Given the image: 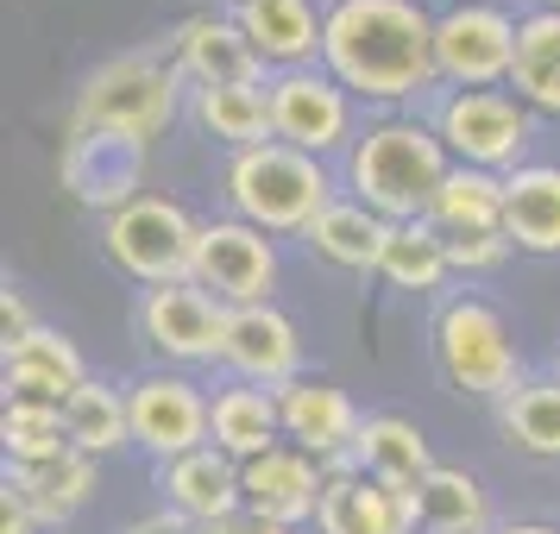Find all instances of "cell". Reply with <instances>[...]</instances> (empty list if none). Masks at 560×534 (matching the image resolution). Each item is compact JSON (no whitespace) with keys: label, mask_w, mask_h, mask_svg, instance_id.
<instances>
[{"label":"cell","mask_w":560,"mask_h":534,"mask_svg":"<svg viewBox=\"0 0 560 534\" xmlns=\"http://www.w3.org/2000/svg\"><path fill=\"white\" fill-rule=\"evenodd\" d=\"M434 132L472 170H523L529 152V114L498 88H459L454 102H441Z\"/></svg>","instance_id":"cell-7"},{"label":"cell","mask_w":560,"mask_h":534,"mask_svg":"<svg viewBox=\"0 0 560 534\" xmlns=\"http://www.w3.org/2000/svg\"><path fill=\"white\" fill-rule=\"evenodd\" d=\"M177 114V76L158 70L145 57H127L102 76H89L82 88V107H77V127H95V132H127V139H152L158 127H171Z\"/></svg>","instance_id":"cell-6"},{"label":"cell","mask_w":560,"mask_h":534,"mask_svg":"<svg viewBox=\"0 0 560 534\" xmlns=\"http://www.w3.org/2000/svg\"><path fill=\"white\" fill-rule=\"evenodd\" d=\"M0 440H7L13 465H38V459L70 453V422H63V403H20V396H7Z\"/></svg>","instance_id":"cell-33"},{"label":"cell","mask_w":560,"mask_h":534,"mask_svg":"<svg viewBox=\"0 0 560 534\" xmlns=\"http://www.w3.org/2000/svg\"><path fill=\"white\" fill-rule=\"evenodd\" d=\"M139 170H145V145L127 139V132H95V127H77L70 145H63V182L77 189V202L89 207H107L120 214L127 202H139Z\"/></svg>","instance_id":"cell-13"},{"label":"cell","mask_w":560,"mask_h":534,"mask_svg":"<svg viewBox=\"0 0 560 534\" xmlns=\"http://www.w3.org/2000/svg\"><path fill=\"white\" fill-rule=\"evenodd\" d=\"M322 534H416V497L397 490V484H378L365 472H334L328 490H322V515H315Z\"/></svg>","instance_id":"cell-16"},{"label":"cell","mask_w":560,"mask_h":534,"mask_svg":"<svg viewBox=\"0 0 560 534\" xmlns=\"http://www.w3.org/2000/svg\"><path fill=\"white\" fill-rule=\"evenodd\" d=\"M214 534H290V529L271 522V515H258V509H233L228 522H214Z\"/></svg>","instance_id":"cell-36"},{"label":"cell","mask_w":560,"mask_h":534,"mask_svg":"<svg viewBox=\"0 0 560 534\" xmlns=\"http://www.w3.org/2000/svg\"><path fill=\"white\" fill-rule=\"evenodd\" d=\"M63 422H70V447L77 453H114V447H127L132 440V415H127V396L120 390H107V383H82L77 396L63 403Z\"/></svg>","instance_id":"cell-32"},{"label":"cell","mask_w":560,"mask_h":534,"mask_svg":"<svg viewBox=\"0 0 560 534\" xmlns=\"http://www.w3.org/2000/svg\"><path fill=\"white\" fill-rule=\"evenodd\" d=\"M13 490L26 497V509L38 522H63L89 503L95 490V459L89 453H57V459H38V465H13Z\"/></svg>","instance_id":"cell-26"},{"label":"cell","mask_w":560,"mask_h":534,"mask_svg":"<svg viewBox=\"0 0 560 534\" xmlns=\"http://www.w3.org/2000/svg\"><path fill=\"white\" fill-rule=\"evenodd\" d=\"M303 239L340 271H378L384 246H390V221L372 214L365 202H328Z\"/></svg>","instance_id":"cell-25"},{"label":"cell","mask_w":560,"mask_h":534,"mask_svg":"<svg viewBox=\"0 0 560 534\" xmlns=\"http://www.w3.org/2000/svg\"><path fill=\"white\" fill-rule=\"evenodd\" d=\"M228 202L240 221H253L258 233H308L315 214L334 202V182L322 170V157L296 152V145H258L240 152L228 170Z\"/></svg>","instance_id":"cell-3"},{"label":"cell","mask_w":560,"mask_h":534,"mask_svg":"<svg viewBox=\"0 0 560 534\" xmlns=\"http://www.w3.org/2000/svg\"><path fill=\"white\" fill-rule=\"evenodd\" d=\"M177 57H183V70L202 82V88H221V82H258V63H265V57L253 51V38L240 32V20H214V13H202V20L183 26Z\"/></svg>","instance_id":"cell-23"},{"label":"cell","mask_w":560,"mask_h":534,"mask_svg":"<svg viewBox=\"0 0 560 534\" xmlns=\"http://www.w3.org/2000/svg\"><path fill=\"white\" fill-rule=\"evenodd\" d=\"M189 283H202L214 302L228 308H253L271 296L278 283V252L271 239L253 227V221H208L196 233V264H189Z\"/></svg>","instance_id":"cell-8"},{"label":"cell","mask_w":560,"mask_h":534,"mask_svg":"<svg viewBox=\"0 0 560 534\" xmlns=\"http://www.w3.org/2000/svg\"><path fill=\"white\" fill-rule=\"evenodd\" d=\"M82 353L51 328H32L26 340L7 346V396L20 403H70L82 390Z\"/></svg>","instance_id":"cell-19"},{"label":"cell","mask_w":560,"mask_h":534,"mask_svg":"<svg viewBox=\"0 0 560 534\" xmlns=\"http://www.w3.org/2000/svg\"><path fill=\"white\" fill-rule=\"evenodd\" d=\"M491 534H560V529H548V522H504V529H491Z\"/></svg>","instance_id":"cell-38"},{"label":"cell","mask_w":560,"mask_h":534,"mask_svg":"<svg viewBox=\"0 0 560 534\" xmlns=\"http://www.w3.org/2000/svg\"><path fill=\"white\" fill-rule=\"evenodd\" d=\"M240 32L253 38V51L283 70H308V57H322L328 20H315V0H240Z\"/></svg>","instance_id":"cell-18"},{"label":"cell","mask_w":560,"mask_h":534,"mask_svg":"<svg viewBox=\"0 0 560 534\" xmlns=\"http://www.w3.org/2000/svg\"><path fill=\"white\" fill-rule=\"evenodd\" d=\"M127 415H132V440L158 459H183L202 453V440L214 434V403L189 378L152 371L127 390Z\"/></svg>","instance_id":"cell-9"},{"label":"cell","mask_w":560,"mask_h":534,"mask_svg":"<svg viewBox=\"0 0 560 534\" xmlns=\"http://www.w3.org/2000/svg\"><path fill=\"white\" fill-rule=\"evenodd\" d=\"M409 497H416V522L429 534H491V509H485V490L472 472L434 465Z\"/></svg>","instance_id":"cell-27"},{"label":"cell","mask_w":560,"mask_h":534,"mask_svg":"<svg viewBox=\"0 0 560 534\" xmlns=\"http://www.w3.org/2000/svg\"><path fill=\"white\" fill-rule=\"evenodd\" d=\"M504 434L535 459H560V383H516L504 396Z\"/></svg>","instance_id":"cell-34"},{"label":"cell","mask_w":560,"mask_h":534,"mask_svg":"<svg viewBox=\"0 0 560 534\" xmlns=\"http://www.w3.org/2000/svg\"><path fill=\"white\" fill-rule=\"evenodd\" d=\"M196 120H202L214 139H228L240 152H258L271 145V95L258 82H221V88H196Z\"/></svg>","instance_id":"cell-28"},{"label":"cell","mask_w":560,"mask_h":534,"mask_svg":"<svg viewBox=\"0 0 560 534\" xmlns=\"http://www.w3.org/2000/svg\"><path fill=\"white\" fill-rule=\"evenodd\" d=\"M265 95H271V132L308 157L334 152L353 132V102L328 70H283Z\"/></svg>","instance_id":"cell-11"},{"label":"cell","mask_w":560,"mask_h":534,"mask_svg":"<svg viewBox=\"0 0 560 534\" xmlns=\"http://www.w3.org/2000/svg\"><path fill=\"white\" fill-rule=\"evenodd\" d=\"M454 264H447V233L434 221H404L390 227V246L378 258V277H390L397 289H441Z\"/></svg>","instance_id":"cell-31"},{"label":"cell","mask_w":560,"mask_h":534,"mask_svg":"<svg viewBox=\"0 0 560 534\" xmlns=\"http://www.w3.org/2000/svg\"><path fill=\"white\" fill-rule=\"evenodd\" d=\"M429 221L441 233H498L504 227V177L498 170H472V164H454L441 195H434Z\"/></svg>","instance_id":"cell-29"},{"label":"cell","mask_w":560,"mask_h":534,"mask_svg":"<svg viewBox=\"0 0 560 534\" xmlns=\"http://www.w3.org/2000/svg\"><path fill=\"white\" fill-rule=\"evenodd\" d=\"M164 490H171V503L183 515H196V522H228L233 509H246V490H240V459L221 453V447H202V453H183L171 459V472H164Z\"/></svg>","instance_id":"cell-20"},{"label":"cell","mask_w":560,"mask_h":534,"mask_svg":"<svg viewBox=\"0 0 560 534\" xmlns=\"http://www.w3.org/2000/svg\"><path fill=\"white\" fill-rule=\"evenodd\" d=\"M278 434H283L278 390H265V383H228L214 396V447L233 453L240 465L258 453H271V447H283Z\"/></svg>","instance_id":"cell-24"},{"label":"cell","mask_w":560,"mask_h":534,"mask_svg":"<svg viewBox=\"0 0 560 534\" xmlns=\"http://www.w3.org/2000/svg\"><path fill=\"white\" fill-rule=\"evenodd\" d=\"M516 63V20L498 7H454L434 20V70L459 88H491Z\"/></svg>","instance_id":"cell-10"},{"label":"cell","mask_w":560,"mask_h":534,"mask_svg":"<svg viewBox=\"0 0 560 534\" xmlns=\"http://www.w3.org/2000/svg\"><path fill=\"white\" fill-rule=\"evenodd\" d=\"M296 358H303V340L283 321L271 302L253 308H228V340H221V365H228L240 383H265V390H283L296 378Z\"/></svg>","instance_id":"cell-14"},{"label":"cell","mask_w":560,"mask_h":534,"mask_svg":"<svg viewBox=\"0 0 560 534\" xmlns=\"http://www.w3.org/2000/svg\"><path fill=\"white\" fill-rule=\"evenodd\" d=\"M322 63L347 95L404 102L441 76L434 70V20L416 0H334Z\"/></svg>","instance_id":"cell-1"},{"label":"cell","mask_w":560,"mask_h":534,"mask_svg":"<svg viewBox=\"0 0 560 534\" xmlns=\"http://www.w3.org/2000/svg\"><path fill=\"white\" fill-rule=\"evenodd\" d=\"M353 472H365V478H378V484H397V490H416L434 472V453H429V440H422L416 422H404V415H372L353 440Z\"/></svg>","instance_id":"cell-21"},{"label":"cell","mask_w":560,"mask_h":534,"mask_svg":"<svg viewBox=\"0 0 560 534\" xmlns=\"http://www.w3.org/2000/svg\"><path fill=\"white\" fill-rule=\"evenodd\" d=\"M240 490H246V509L258 515H271L283 529H296L308 515H322V459H308L303 447H271V453H258L240 465Z\"/></svg>","instance_id":"cell-15"},{"label":"cell","mask_w":560,"mask_h":534,"mask_svg":"<svg viewBox=\"0 0 560 534\" xmlns=\"http://www.w3.org/2000/svg\"><path fill=\"white\" fill-rule=\"evenodd\" d=\"M447 145H441V132L422 127V120H384L372 127L365 139L353 145V189L359 202L384 214L390 227H404V221H429L434 195H441V182H447Z\"/></svg>","instance_id":"cell-2"},{"label":"cell","mask_w":560,"mask_h":534,"mask_svg":"<svg viewBox=\"0 0 560 534\" xmlns=\"http://www.w3.org/2000/svg\"><path fill=\"white\" fill-rule=\"evenodd\" d=\"M196 221L183 214L177 202H164V195H139L127 202L120 214H107L102 227V246L107 258L139 283H183L189 277V264H196Z\"/></svg>","instance_id":"cell-4"},{"label":"cell","mask_w":560,"mask_h":534,"mask_svg":"<svg viewBox=\"0 0 560 534\" xmlns=\"http://www.w3.org/2000/svg\"><path fill=\"white\" fill-rule=\"evenodd\" d=\"M32 522H38V515L26 509V497L7 484V503H0V534H32Z\"/></svg>","instance_id":"cell-37"},{"label":"cell","mask_w":560,"mask_h":534,"mask_svg":"<svg viewBox=\"0 0 560 534\" xmlns=\"http://www.w3.org/2000/svg\"><path fill=\"white\" fill-rule=\"evenodd\" d=\"M535 7H541V13H560V0H535Z\"/></svg>","instance_id":"cell-39"},{"label":"cell","mask_w":560,"mask_h":534,"mask_svg":"<svg viewBox=\"0 0 560 534\" xmlns=\"http://www.w3.org/2000/svg\"><path fill=\"white\" fill-rule=\"evenodd\" d=\"M504 233L523 252H560V170L523 164L504 177Z\"/></svg>","instance_id":"cell-22"},{"label":"cell","mask_w":560,"mask_h":534,"mask_svg":"<svg viewBox=\"0 0 560 534\" xmlns=\"http://www.w3.org/2000/svg\"><path fill=\"white\" fill-rule=\"evenodd\" d=\"M510 252V233H447V264L454 271H491Z\"/></svg>","instance_id":"cell-35"},{"label":"cell","mask_w":560,"mask_h":534,"mask_svg":"<svg viewBox=\"0 0 560 534\" xmlns=\"http://www.w3.org/2000/svg\"><path fill=\"white\" fill-rule=\"evenodd\" d=\"M278 408H283V434L303 447L308 459H353V440H359V408L347 403V390L334 383H315V378H290L278 390Z\"/></svg>","instance_id":"cell-17"},{"label":"cell","mask_w":560,"mask_h":534,"mask_svg":"<svg viewBox=\"0 0 560 534\" xmlns=\"http://www.w3.org/2000/svg\"><path fill=\"white\" fill-rule=\"evenodd\" d=\"M434 358L441 371L466 390V396H498L504 403L516 390V346H510L504 315L479 296L466 302H447L441 321H434Z\"/></svg>","instance_id":"cell-5"},{"label":"cell","mask_w":560,"mask_h":534,"mask_svg":"<svg viewBox=\"0 0 560 534\" xmlns=\"http://www.w3.org/2000/svg\"><path fill=\"white\" fill-rule=\"evenodd\" d=\"M516 95L541 114H560V13H529L516 26V63H510Z\"/></svg>","instance_id":"cell-30"},{"label":"cell","mask_w":560,"mask_h":534,"mask_svg":"<svg viewBox=\"0 0 560 534\" xmlns=\"http://www.w3.org/2000/svg\"><path fill=\"white\" fill-rule=\"evenodd\" d=\"M139 333L145 346H158L164 358H221V340H228V308L208 296L202 283H158L139 302Z\"/></svg>","instance_id":"cell-12"}]
</instances>
